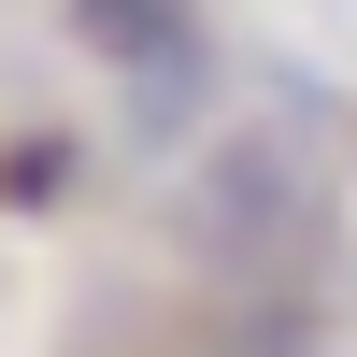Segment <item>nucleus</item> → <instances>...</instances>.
Masks as SVG:
<instances>
[{"label":"nucleus","instance_id":"nucleus-1","mask_svg":"<svg viewBox=\"0 0 357 357\" xmlns=\"http://www.w3.org/2000/svg\"><path fill=\"white\" fill-rule=\"evenodd\" d=\"M57 29H72L100 72H129V86L200 72V0H57Z\"/></svg>","mask_w":357,"mask_h":357},{"label":"nucleus","instance_id":"nucleus-2","mask_svg":"<svg viewBox=\"0 0 357 357\" xmlns=\"http://www.w3.org/2000/svg\"><path fill=\"white\" fill-rule=\"evenodd\" d=\"M243 357H314V343H243Z\"/></svg>","mask_w":357,"mask_h":357}]
</instances>
